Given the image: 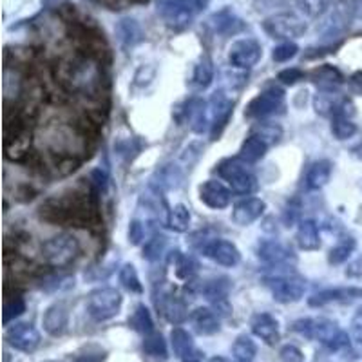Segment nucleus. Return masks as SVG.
<instances>
[{"label":"nucleus","instance_id":"obj_1","mask_svg":"<svg viewBox=\"0 0 362 362\" xmlns=\"http://www.w3.org/2000/svg\"><path fill=\"white\" fill-rule=\"evenodd\" d=\"M54 78L69 95L87 100H100L105 93V73L98 57L78 53L58 64Z\"/></svg>","mask_w":362,"mask_h":362},{"label":"nucleus","instance_id":"obj_2","mask_svg":"<svg viewBox=\"0 0 362 362\" xmlns=\"http://www.w3.org/2000/svg\"><path fill=\"white\" fill-rule=\"evenodd\" d=\"M40 218L60 225L87 226L96 219V205L93 196L73 192L62 198L47 199L40 206Z\"/></svg>","mask_w":362,"mask_h":362},{"label":"nucleus","instance_id":"obj_3","mask_svg":"<svg viewBox=\"0 0 362 362\" xmlns=\"http://www.w3.org/2000/svg\"><path fill=\"white\" fill-rule=\"evenodd\" d=\"M40 141L51 154L60 160L76 158L87 148V136L82 129L62 119H51L40 132Z\"/></svg>","mask_w":362,"mask_h":362},{"label":"nucleus","instance_id":"obj_4","mask_svg":"<svg viewBox=\"0 0 362 362\" xmlns=\"http://www.w3.org/2000/svg\"><path fill=\"white\" fill-rule=\"evenodd\" d=\"M292 329L310 341H319L332 351L344 350L346 346H350V335L342 332L337 322L325 319V317L299 319L293 322Z\"/></svg>","mask_w":362,"mask_h":362},{"label":"nucleus","instance_id":"obj_5","mask_svg":"<svg viewBox=\"0 0 362 362\" xmlns=\"http://www.w3.org/2000/svg\"><path fill=\"white\" fill-rule=\"evenodd\" d=\"M158 13L173 29H185L209 6V0H158Z\"/></svg>","mask_w":362,"mask_h":362},{"label":"nucleus","instance_id":"obj_6","mask_svg":"<svg viewBox=\"0 0 362 362\" xmlns=\"http://www.w3.org/2000/svg\"><path fill=\"white\" fill-rule=\"evenodd\" d=\"M80 254L78 239L73 234H58L47 239L42 245V257L44 263L53 268H66L73 263Z\"/></svg>","mask_w":362,"mask_h":362},{"label":"nucleus","instance_id":"obj_7","mask_svg":"<svg viewBox=\"0 0 362 362\" xmlns=\"http://www.w3.org/2000/svg\"><path fill=\"white\" fill-rule=\"evenodd\" d=\"M119 306H122V293L111 286L93 290L87 297V312L98 322L112 319L119 312Z\"/></svg>","mask_w":362,"mask_h":362},{"label":"nucleus","instance_id":"obj_8","mask_svg":"<svg viewBox=\"0 0 362 362\" xmlns=\"http://www.w3.org/2000/svg\"><path fill=\"white\" fill-rule=\"evenodd\" d=\"M218 173L223 180L230 185V189L235 194H248L254 192L257 189V180H255L254 174L245 167V163L241 160H225L219 163Z\"/></svg>","mask_w":362,"mask_h":362},{"label":"nucleus","instance_id":"obj_9","mask_svg":"<svg viewBox=\"0 0 362 362\" xmlns=\"http://www.w3.org/2000/svg\"><path fill=\"white\" fill-rule=\"evenodd\" d=\"M263 29L272 38L290 42V38L305 35L308 25L303 18L297 17L296 13H276V15H272L263 22Z\"/></svg>","mask_w":362,"mask_h":362},{"label":"nucleus","instance_id":"obj_10","mask_svg":"<svg viewBox=\"0 0 362 362\" xmlns=\"http://www.w3.org/2000/svg\"><path fill=\"white\" fill-rule=\"evenodd\" d=\"M264 283L270 288L274 299L283 305L297 303L303 299L306 292V281L299 276H279L274 279H267Z\"/></svg>","mask_w":362,"mask_h":362},{"label":"nucleus","instance_id":"obj_11","mask_svg":"<svg viewBox=\"0 0 362 362\" xmlns=\"http://www.w3.org/2000/svg\"><path fill=\"white\" fill-rule=\"evenodd\" d=\"M284 105V93L279 87H268L263 93L255 96L247 107L248 118H267V116L276 115Z\"/></svg>","mask_w":362,"mask_h":362},{"label":"nucleus","instance_id":"obj_12","mask_svg":"<svg viewBox=\"0 0 362 362\" xmlns=\"http://www.w3.org/2000/svg\"><path fill=\"white\" fill-rule=\"evenodd\" d=\"M6 341L11 348L24 354H33L40 346V334L31 322H17L6 332Z\"/></svg>","mask_w":362,"mask_h":362},{"label":"nucleus","instance_id":"obj_13","mask_svg":"<svg viewBox=\"0 0 362 362\" xmlns=\"http://www.w3.org/2000/svg\"><path fill=\"white\" fill-rule=\"evenodd\" d=\"M261 54H263V49L255 38H241L232 44L230 51H228V62L238 69H250L252 66L259 62Z\"/></svg>","mask_w":362,"mask_h":362},{"label":"nucleus","instance_id":"obj_14","mask_svg":"<svg viewBox=\"0 0 362 362\" xmlns=\"http://www.w3.org/2000/svg\"><path fill=\"white\" fill-rule=\"evenodd\" d=\"M354 6H351V0H342L339 4H335L334 11L329 13L328 18L322 22V37L325 38H335L341 33H344L346 28L350 25V21L354 18Z\"/></svg>","mask_w":362,"mask_h":362},{"label":"nucleus","instance_id":"obj_15","mask_svg":"<svg viewBox=\"0 0 362 362\" xmlns=\"http://www.w3.org/2000/svg\"><path fill=\"white\" fill-rule=\"evenodd\" d=\"M234 103L226 98L223 93H216L212 96L209 103V111H210V138L216 140L219 134H221L223 129L226 127L228 119H230L232 111H234Z\"/></svg>","mask_w":362,"mask_h":362},{"label":"nucleus","instance_id":"obj_16","mask_svg":"<svg viewBox=\"0 0 362 362\" xmlns=\"http://www.w3.org/2000/svg\"><path fill=\"white\" fill-rule=\"evenodd\" d=\"M202 252L209 259L216 261L221 267H235L241 261L238 247L230 241H225V239H212V241L203 245Z\"/></svg>","mask_w":362,"mask_h":362},{"label":"nucleus","instance_id":"obj_17","mask_svg":"<svg viewBox=\"0 0 362 362\" xmlns=\"http://www.w3.org/2000/svg\"><path fill=\"white\" fill-rule=\"evenodd\" d=\"M250 328L252 334L257 339H261L263 342H267L268 346H274L279 342V322H277L276 317L270 315V313H255V315L252 317Z\"/></svg>","mask_w":362,"mask_h":362},{"label":"nucleus","instance_id":"obj_18","mask_svg":"<svg viewBox=\"0 0 362 362\" xmlns=\"http://www.w3.org/2000/svg\"><path fill=\"white\" fill-rule=\"evenodd\" d=\"M67 322H69V310L64 303H54L49 308L45 310L44 317H42V325L44 329L51 337H60L67 329Z\"/></svg>","mask_w":362,"mask_h":362},{"label":"nucleus","instance_id":"obj_19","mask_svg":"<svg viewBox=\"0 0 362 362\" xmlns=\"http://www.w3.org/2000/svg\"><path fill=\"white\" fill-rule=\"evenodd\" d=\"M156 306L161 315L173 325H181L187 319V306L174 292H161L156 299Z\"/></svg>","mask_w":362,"mask_h":362},{"label":"nucleus","instance_id":"obj_20","mask_svg":"<svg viewBox=\"0 0 362 362\" xmlns=\"http://www.w3.org/2000/svg\"><path fill=\"white\" fill-rule=\"evenodd\" d=\"M199 198L206 206L219 210L228 206V203H230V190L219 181L209 180L199 187Z\"/></svg>","mask_w":362,"mask_h":362},{"label":"nucleus","instance_id":"obj_21","mask_svg":"<svg viewBox=\"0 0 362 362\" xmlns=\"http://www.w3.org/2000/svg\"><path fill=\"white\" fill-rule=\"evenodd\" d=\"M264 209H267V205H264L263 199L247 198V199H243V202H239L238 205L234 206L232 219H234L235 225L248 226V225H252L254 221H257V219L263 216Z\"/></svg>","mask_w":362,"mask_h":362},{"label":"nucleus","instance_id":"obj_22","mask_svg":"<svg viewBox=\"0 0 362 362\" xmlns=\"http://www.w3.org/2000/svg\"><path fill=\"white\" fill-rule=\"evenodd\" d=\"M209 25L218 35H235L245 28V22L232 9H221L209 18Z\"/></svg>","mask_w":362,"mask_h":362},{"label":"nucleus","instance_id":"obj_23","mask_svg":"<svg viewBox=\"0 0 362 362\" xmlns=\"http://www.w3.org/2000/svg\"><path fill=\"white\" fill-rule=\"evenodd\" d=\"M358 297H362L361 288H329L310 297L308 305L317 308V306H325L329 303H346V300L358 299Z\"/></svg>","mask_w":362,"mask_h":362},{"label":"nucleus","instance_id":"obj_24","mask_svg":"<svg viewBox=\"0 0 362 362\" xmlns=\"http://www.w3.org/2000/svg\"><path fill=\"white\" fill-rule=\"evenodd\" d=\"M187 122L196 132H203L206 127H210V111L209 103L203 102L202 98L189 100L185 109Z\"/></svg>","mask_w":362,"mask_h":362},{"label":"nucleus","instance_id":"obj_25","mask_svg":"<svg viewBox=\"0 0 362 362\" xmlns=\"http://www.w3.org/2000/svg\"><path fill=\"white\" fill-rule=\"evenodd\" d=\"M196 332L202 335H214L219 332V313L210 308H196L190 313Z\"/></svg>","mask_w":362,"mask_h":362},{"label":"nucleus","instance_id":"obj_26","mask_svg":"<svg viewBox=\"0 0 362 362\" xmlns=\"http://www.w3.org/2000/svg\"><path fill=\"white\" fill-rule=\"evenodd\" d=\"M267 151V141L261 140L257 134H252L248 136L247 140L243 141V145H241V148H239V160L243 161V163H257L259 160H263Z\"/></svg>","mask_w":362,"mask_h":362},{"label":"nucleus","instance_id":"obj_27","mask_svg":"<svg viewBox=\"0 0 362 362\" xmlns=\"http://www.w3.org/2000/svg\"><path fill=\"white\" fill-rule=\"evenodd\" d=\"M332 176V163L328 160H319L312 163L305 177V185L308 190H321Z\"/></svg>","mask_w":362,"mask_h":362},{"label":"nucleus","instance_id":"obj_28","mask_svg":"<svg viewBox=\"0 0 362 362\" xmlns=\"http://www.w3.org/2000/svg\"><path fill=\"white\" fill-rule=\"evenodd\" d=\"M297 245L303 250H317L321 247V238H319V228L313 219H305L299 223L297 228Z\"/></svg>","mask_w":362,"mask_h":362},{"label":"nucleus","instance_id":"obj_29","mask_svg":"<svg viewBox=\"0 0 362 362\" xmlns=\"http://www.w3.org/2000/svg\"><path fill=\"white\" fill-rule=\"evenodd\" d=\"M292 252L288 248H284L279 241H263L257 248V255L259 259H263L268 264H281L284 261L290 259Z\"/></svg>","mask_w":362,"mask_h":362},{"label":"nucleus","instance_id":"obj_30","mask_svg":"<svg viewBox=\"0 0 362 362\" xmlns=\"http://www.w3.org/2000/svg\"><path fill=\"white\" fill-rule=\"evenodd\" d=\"M228 288H230L228 279H214L209 281V283L203 286V293H205L206 299L214 303L216 310H221V306L228 308V305H226V293H228Z\"/></svg>","mask_w":362,"mask_h":362},{"label":"nucleus","instance_id":"obj_31","mask_svg":"<svg viewBox=\"0 0 362 362\" xmlns=\"http://www.w3.org/2000/svg\"><path fill=\"white\" fill-rule=\"evenodd\" d=\"M212 80H214V64H212L210 57L205 54L198 62L196 69H194L192 86L196 89H206L212 83Z\"/></svg>","mask_w":362,"mask_h":362},{"label":"nucleus","instance_id":"obj_32","mask_svg":"<svg viewBox=\"0 0 362 362\" xmlns=\"http://www.w3.org/2000/svg\"><path fill=\"white\" fill-rule=\"evenodd\" d=\"M170 344H173L174 354L180 358H183L185 355H189L190 351L196 350V348H194L192 335H190L187 329L180 328V326H176V328L170 332Z\"/></svg>","mask_w":362,"mask_h":362},{"label":"nucleus","instance_id":"obj_33","mask_svg":"<svg viewBox=\"0 0 362 362\" xmlns=\"http://www.w3.org/2000/svg\"><path fill=\"white\" fill-rule=\"evenodd\" d=\"M167 225L174 232H187L190 226V210L185 205H174L167 216Z\"/></svg>","mask_w":362,"mask_h":362},{"label":"nucleus","instance_id":"obj_34","mask_svg":"<svg viewBox=\"0 0 362 362\" xmlns=\"http://www.w3.org/2000/svg\"><path fill=\"white\" fill-rule=\"evenodd\" d=\"M129 325H131L132 329H136V332H140L144 335H148L154 332L153 317H151V313H148V310L144 305L136 306L134 313L129 317Z\"/></svg>","mask_w":362,"mask_h":362},{"label":"nucleus","instance_id":"obj_35","mask_svg":"<svg viewBox=\"0 0 362 362\" xmlns=\"http://www.w3.org/2000/svg\"><path fill=\"white\" fill-rule=\"evenodd\" d=\"M24 312H25V300L22 299L21 296H17V293L9 296V293L6 292L4 312H2V321H4V325H9L13 319L21 317Z\"/></svg>","mask_w":362,"mask_h":362},{"label":"nucleus","instance_id":"obj_36","mask_svg":"<svg viewBox=\"0 0 362 362\" xmlns=\"http://www.w3.org/2000/svg\"><path fill=\"white\" fill-rule=\"evenodd\" d=\"M232 351H234L235 361L243 362H252L254 361L255 354H257V348H255L254 341L247 335H241V337L235 339L234 346H232Z\"/></svg>","mask_w":362,"mask_h":362},{"label":"nucleus","instance_id":"obj_37","mask_svg":"<svg viewBox=\"0 0 362 362\" xmlns=\"http://www.w3.org/2000/svg\"><path fill=\"white\" fill-rule=\"evenodd\" d=\"M144 350H145V354L151 355V357L167 358V342H165L163 335L158 334V332H153V334L145 335Z\"/></svg>","mask_w":362,"mask_h":362},{"label":"nucleus","instance_id":"obj_38","mask_svg":"<svg viewBox=\"0 0 362 362\" xmlns=\"http://www.w3.org/2000/svg\"><path fill=\"white\" fill-rule=\"evenodd\" d=\"M174 268H176L177 277H181V279H190L198 272V263L190 255L181 254L180 250H176V255H174Z\"/></svg>","mask_w":362,"mask_h":362},{"label":"nucleus","instance_id":"obj_39","mask_svg":"<svg viewBox=\"0 0 362 362\" xmlns=\"http://www.w3.org/2000/svg\"><path fill=\"white\" fill-rule=\"evenodd\" d=\"M312 78L313 82L321 83L322 87H334L342 83V74L339 73L337 69L329 66H322L321 69H315L312 73Z\"/></svg>","mask_w":362,"mask_h":362},{"label":"nucleus","instance_id":"obj_40","mask_svg":"<svg viewBox=\"0 0 362 362\" xmlns=\"http://www.w3.org/2000/svg\"><path fill=\"white\" fill-rule=\"evenodd\" d=\"M332 132L337 140H348L357 132V125L351 122V118L346 116H334L332 119Z\"/></svg>","mask_w":362,"mask_h":362},{"label":"nucleus","instance_id":"obj_41","mask_svg":"<svg viewBox=\"0 0 362 362\" xmlns=\"http://www.w3.org/2000/svg\"><path fill=\"white\" fill-rule=\"evenodd\" d=\"M118 37L124 45H132L134 42L140 40V28L131 18H124L118 24Z\"/></svg>","mask_w":362,"mask_h":362},{"label":"nucleus","instance_id":"obj_42","mask_svg":"<svg viewBox=\"0 0 362 362\" xmlns=\"http://www.w3.org/2000/svg\"><path fill=\"white\" fill-rule=\"evenodd\" d=\"M119 283L124 284V288L129 290V292L141 293V283L140 277H138V272L132 264H124L122 270H119Z\"/></svg>","mask_w":362,"mask_h":362},{"label":"nucleus","instance_id":"obj_43","mask_svg":"<svg viewBox=\"0 0 362 362\" xmlns=\"http://www.w3.org/2000/svg\"><path fill=\"white\" fill-rule=\"evenodd\" d=\"M355 250V241L351 238H346L342 239L341 243L337 245V247H334L332 250H329V255H328V261L332 264H341L344 263V261H348V257L351 255V252Z\"/></svg>","mask_w":362,"mask_h":362},{"label":"nucleus","instance_id":"obj_44","mask_svg":"<svg viewBox=\"0 0 362 362\" xmlns=\"http://www.w3.org/2000/svg\"><path fill=\"white\" fill-rule=\"evenodd\" d=\"M329 2L332 0H297L300 11L305 13L306 17L310 18H319L326 13V9L329 8Z\"/></svg>","mask_w":362,"mask_h":362},{"label":"nucleus","instance_id":"obj_45","mask_svg":"<svg viewBox=\"0 0 362 362\" xmlns=\"http://www.w3.org/2000/svg\"><path fill=\"white\" fill-rule=\"evenodd\" d=\"M165 245H167V238L165 235H154L153 239H148L147 245L144 248V257L148 261H158L161 254L165 252Z\"/></svg>","mask_w":362,"mask_h":362},{"label":"nucleus","instance_id":"obj_46","mask_svg":"<svg viewBox=\"0 0 362 362\" xmlns=\"http://www.w3.org/2000/svg\"><path fill=\"white\" fill-rule=\"evenodd\" d=\"M254 134H257L261 140H264L268 145H272L276 144V141H279L283 131H281V127H277V125L274 124H263L257 125V127L254 129Z\"/></svg>","mask_w":362,"mask_h":362},{"label":"nucleus","instance_id":"obj_47","mask_svg":"<svg viewBox=\"0 0 362 362\" xmlns=\"http://www.w3.org/2000/svg\"><path fill=\"white\" fill-rule=\"evenodd\" d=\"M297 51H299V47H297V44H293V42H283V44H279L274 49V60L276 62H288V60H292L293 57L297 54Z\"/></svg>","mask_w":362,"mask_h":362},{"label":"nucleus","instance_id":"obj_48","mask_svg":"<svg viewBox=\"0 0 362 362\" xmlns=\"http://www.w3.org/2000/svg\"><path fill=\"white\" fill-rule=\"evenodd\" d=\"M277 78H279L283 83H286V86H293V83H297L299 80L305 78V73H303L300 69H297V67H292V69L281 71Z\"/></svg>","mask_w":362,"mask_h":362},{"label":"nucleus","instance_id":"obj_49","mask_svg":"<svg viewBox=\"0 0 362 362\" xmlns=\"http://www.w3.org/2000/svg\"><path fill=\"white\" fill-rule=\"evenodd\" d=\"M281 358H283L284 362H303L305 361V357H303V351L297 348V346H284L283 350H281Z\"/></svg>","mask_w":362,"mask_h":362},{"label":"nucleus","instance_id":"obj_50","mask_svg":"<svg viewBox=\"0 0 362 362\" xmlns=\"http://www.w3.org/2000/svg\"><path fill=\"white\" fill-rule=\"evenodd\" d=\"M145 238V228L140 221H132L129 226V241L132 245H140L141 239Z\"/></svg>","mask_w":362,"mask_h":362},{"label":"nucleus","instance_id":"obj_51","mask_svg":"<svg viewBox=\"0 0 362 362\" xmlns=\"http://www.w3.org/2000/svg\"><path fill=\"white\" fill-rule=\"evenodd\" d=\"M350 89L354 90L355 95H361L362 96V71H357V73L351 74Z\"/></svg>","mask_w":362,"mask_h":362},{"label":"nucleus","instance_id":"obj_52","mask_svg":"<svg viewBox=\"0 0 362 362\" xmlns=\"http://www.w3.org/2000/svg\"><path fill=\"white\" fill-rule=\"evenodd\" d=\"M103 361V351H96V354H80L74 362H102Z\"/></svg>","mask_w":362,"mask_h":362},{"label":"nucleus","instance_id":"obj_53","mask_svg":"<svg viewBox=\"0 0 362 362\" xmlns=\"http://www.w3.org/2000/svg\"><path fill=\"white\" fill-rule=\"evenodd\" d=\"M351 337H354V341L357 344L362 346V319H357L354 322V326H351Z\"/></svg>","mask_w":362,"mask_h":362},{"label":"nucleus","instance_id":"obj_54","mask_svg":"<svg viewBox=\"0 0 362 362\" xmlns=\"http://www.w3.org/2000/svg\"><path fill=\"white\" fill-rule=\"evenodd\" d=\"M183 362H202V354H199L198 350L190 351L189 355H185V357L181 358Z\"/></svg>","mask_w":362,"mask_h":362},{"label":"nucleus","instance_id":"obj_55","mask_svg":"<svg viewBox=\"0 0 362 362\" xmlns=\"http://www.w3.org/2000/svg\"><path fill=\"white\" fill-rule=\"evenodd\" d=\"M351 6H354L355 17L362 18V0H351Z\"/></svg>","mask_w":362,"mask_h":362},{"label":"nucleus","instance_id":"obj_56","mask_svg":"<svg viewBox=\"0 0 362 362\" xmlns=\"http://www.w3.org/2000/svg\"><path fill=\"white\" fill-rule=\"evenodd\" d=\"M209 362H226L225 358H221V357H214V358H210Z\"/></svg>","mask_w":362,"mask_h":362},{"label":"nucleus","instance_id":"obj_57","mask_svg":"<svg viewBox=\"0 0 362 362\" xmlns=\"http://www.w3.org/2000/svg\"><path fill=\"white\" fill-rule=\"evenodd\" d=\"M235 362H243V361H235Z\"/></svg>","mask_w":362,"mask_h":362}]
</instances>
